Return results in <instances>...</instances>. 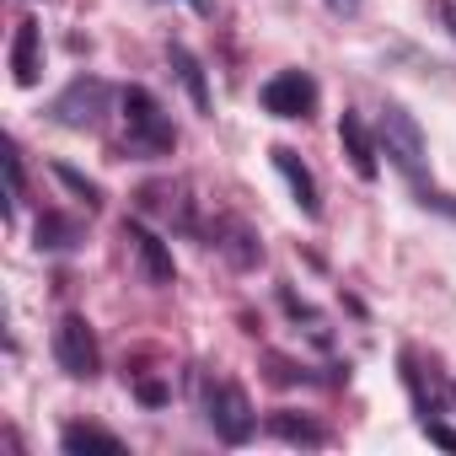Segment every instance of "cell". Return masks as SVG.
Instances as JSON below:
<instances>
[{
    "instance_id": "1",
    "label": "cell",
    "mask_w": 456,
    "mask_h": 456,
    "mask_svg": "<svg viewBox=\"0 0 456 456\" xmlns=\"http://www.w3.org/2000/svg\"><path fill=\"white\" fill-rule=\"evenodd\" d=\"M118 108H124V140H129V151L134 156H145V161H156V156H172V145H177V129H172V118H167V108L145 92V86H124V97H118Z\"/></svg>"
},
{
    "instance_id": "14",
    "label": "cell",
    "mask_w": 456,
    "mask_h": 456,
    "mask_svg": "<svg viewBox=\"0 0 456 456\" xmlns=\"http://www.w3.org/2000/svg\"><path fill=\"white\" fill-rule=\"evenodd\" d=\"M269 429H274L280 440H290V445H322V440H328L322 424H312V419H301V413H290V408L269 413Z\"/></svg>"
},
{
    "instance_id": "8",
    "label": "cell",
    "mask_w": 456,
    "mask_h": 456,
    "mask_svg": "<svg viewBox=\"0 0 456 456\" xmlns=\"http://www.w3.org/2000/svg\"><path fill=\"white\" fill-rule=\"evenodd\" d=\"M269 161H274V172L285 177V188H290V199H296V209L306 215V220H317L322 215V193H317V177H312V167L290 151V145H274L269 151Z\"/></svg>"
},
{
    "instance_id": "12",
    "label": "cell",
    "mask_w": 456,
    "mask_h": 456,
    "mask_svg": "<svg viewBox=\"0 0 456 456\" xmlns=\"http://www.w3.org/2000/svg\"><path fill=\"white\" fill-rule=\"evenodd\" d=\"M76 242H81V225H76L70 215H60V209L38 215V248H44V253H70Z\"/></svg>"
},
{
    "instance_id": "9",
    "label": "cell",
    "mask_w": 456,
    "mask_h": 456,
    "mask_svg": "<svg viewBox=\"0 0 456 456\" xmlns=\"http://www.w3.org/2000/svg\"><path fill=\"white\" fill-rule=\"evenodd\" d=\"M38 76H44V28H38V17H22L12 33V81L38 86Z\"/></svg>"
},
{
    "instance_id": "6",
    "label": "cell",
    "mask_w": 456,
    "mask_h": 456,
    "mask_svg": "<svg viewBox=\"0 0 456 456\" xmlns=\"http://www.w3.org/2000/svg\"><path fill=\"white\" fill-rule=\"evenodd\" d=\"M317 97L322 92L306 70H280L274 81H264V113H274V118H312Z\"/></svg>"
},
{
    "instance_id": "20",
    "label": "cell",
    "mask_w": 456,
    "mask_h": 456,
    "mask_svg": "<svg viewBox=\"0 0 456 456\" xmlns=\"http://www.w3.org/2000/svg\"><path fill=\"white\" fill-rule=\"evenodd\" d=\"M322 6H328V12H333V17H354V12H360V6H365V0H322Z\"/></svg>"
},
{
    "instance_id": "21",
    "label": "cell",
    "mask_w": 456,
    "mask_h": 456,
    "mask_svg": "<svg viewBox=\"0 0 456 456\" xmlns=\"http://www.w3.org/2000/svg\"><path fill=\"white\" fill-rule=\"evenodd\" d=\"M440 22H445V33L456 38V0H440Z\"/></svg>"
},
{
    "instance_id": "4",
    "label": "cell",
    "mask_w": 456,
    "mask_h": 456,
    "mask_svg": "<svg viewBox=\"0 0 456 456\" xmlns=\"http://www.w3.org/2000/svg\"><path fill=\"white\" fill-rule=\"evenodd\" d=\"M204 419H209V429H215L225 445H242V440L253 435V424H258L248 392H242L237 381H220V376L204 381Z\"/></svg>"
},
{
    "instance_id": "13",
    "label": "cell",
    "mask_w": 456,
    "mask_h": 456,
    "mask_svg": "<svg viewBox=\"0 0 456 456\" xmlns=\"http://www.w3.org/2000/svg\"><path fill=\"white\" fill-rule=\"evenodd\" d=\"M403 381H408V397H413V413H419V429L429 424V419H440V403H435V392L424 387V370H419V360H413V349H403Z\"/></svg>"
},
{
    "instance_id": "10",
    "label": "cell",
    "mask_w": 456,
    "mask_h": 456,
    "mask_svg": "<svg viewBox=\"0 0 456 456\" xmlns=\"http://www.w3.org/2000/svg\"><path fill=\"white\" fill-rule=\"evenodd\" d=\"M338 145H344V156H349L354 177H360V183H370V177H376V156H381V145L370 140L365 118H360V113H349V108H344V118H338Z\"/></svg>"
},
{
    "instance_id": "15",
    "label": "cell",
    "mask_w": 456,
    "mask_h": 456,
    "mask_svg": "<svg viewBox=\"0 0 456 456\" xmlns=\"http://www.w3.org/2000/svg\"><path fill=\"white\" fill-rule=\"evenodd\" d=\"M60 445L65 451H102V456H124V440L118 435H108V429H92V424H70L65 435H60Z\"/></svg>"
},
{
    "instance_id": "7",
    "label": "cell",
    "mask_w": 456,
    "mask_h": 456,
    "mask_svg": "<svg viewBox=\"0 0 456 456\" xmlns=\"http://www.w3.org/2000/svg\"><path fill=\"white\" fill-rule=\"evenodd\" d=\"M124 242H129V253H134V264H140V274L151 280V285H172L177 280V264H172V248L151 232V225H140V220H124Z\"/></svg>"
},
{
    "instance_id": "3",
    "label": "cell",
    "mask_w": 456,
    "mask_h": 456,
    "mask_svg": "<svg viewBox=\"0 0 456 456\" xmlns=\"http://www.w3.org/2000/svg\"><path fill=\"white\" fill-rule=\"evenodd\" d=\"M49 113H54L60 129H76V134L102 129V118L113 113V86H108L102 76H76V81L49 102Z\"/></svg>"
},
{
    "instance_id": "19",
    "label": "cell",
    "mask_w": 456,
    "mask_h": 456,
    "mask_svg": "<svg viewBox=\"0 0 456 456\" xmlns=\"http://www.w3.org/2000/svg\"><path fill=\"white\" fill-rule=\"evenodd\" d=\"M424 435H429L435 445H445V451H456V429H445L440 419H429V424H424Z\"/></svg>"
},
{
    "instance_id": "22",
    "label": "cell",
    "mask_w": 456,
    "mask_h": 456,
    "mask_svg": "<svg viewBox=\"0 0 456 456\" xmlns=\"http://www.w3.org/2000/svg\"><path fill=\"white\" fill-rule=\"evenodd\" d=\"M183 6H188V12H199V17H209V12H215V0H183Z\"/></svg>"
},
{
    "instance_id": "16",
    "label": "cell",
    "mask_w": 456,
    "mask_h": 456,
    "mask_svg": "<svg viewBox=\"0 0 456 456\" xmlns=\"http://www.w3.org/2000/svg\"><path fill=\"white\" fill-rule=\"evenodd\" d=\"M220 237H225V242H220V253L232 258L237 269H253V264H258V253H264V248L253 242V232H242L237 220H232V225H220Z\"/></svg>"
},
{
    "instance_id": "5",
    "label": "cell",
    "mask_w": 456,
    "mask_h": 456,
    "mask_svg": "<svg viewBox=\"0 0 456 456\" xmlns=\"http://www.w3.org/2000/svg\"><path fill=\"white\" fill-rule=\"evenodd\" d=\"M54 360H60V370L76 376V381H92V376H97L102 354H97V333H92L86 317H76V312L60 317V328H54Z\"/></svg>"
},
{
    "instance_id": "17",
    "label": "cell",
    "mask_w": 456,
    "mask_h": 456,
    "mask_svg": "<svg viewBox=\"0 0 456 456\" xmlns=\"http://www.w3.org/2000/svg\"><path fill=\"white\" fill-rule=\"evenodd\" d=\"M22 193H28V177H22V151L6 140V215L22 209Z\"/></svg>"
},
{
    "instance_id": "18",
    "label": "cell",
    "mask_w": 456,
    "mask_h": 456,
    "mask_svg": "<svg viewBox=\"0 0 456 456\" xmlns=\"http://www.w3.org/2000/svg\"><path fill=\"white\" fill-rule=\"evenodd\" d=\"M54 177H60V183H65V188H70L76 199H86V209H97V204H102V188H97L92 177H81L76 167H65V161H54Z\"/></svg>"
},
{
    "instance_id": "11",
    "label": "cell",
    "mask_w": 456,
    "mask_h": 456,
    "mask_svg": "<svg viewBox=\"0 0 456 456\" xmlns=\"http://www.w3.org/2000/svg\"><path fill=\"white\" fill-rule=\"evenodd\" d=\"M167 65L177 70V81H183L188 102H193L199 113H209V81H204V65L193 60V49H188V44H167Z\"/></svg>"
},
{
    "instance_id": "2",
    "label": "cell",
    "mask_w": 456,
    "mask_h": 456,
    "mask_svg": "<svg viewBox=\"0 0 456 456\" xmlns=\"http://www.w3.org/2000/svg\"><path fill=\"white\" fill-rule=\"evenodd\" d=\"M376 140H381V156L408 177V183H424V167H429V140H424V129H419V118L403 108V102H387L381 108V129H376Z\"/></svg>"
}]
</instances>
